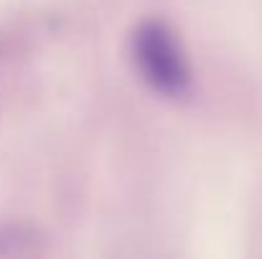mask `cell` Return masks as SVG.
<instances>
[{"mask_svg": "<svg viewBox=\"0 0 262 259\" xmlns=\"http://www.w3.org/2000/svg\"><path fill=\"white\" fill-rule=\"evenodd\" d=\"M133 61L143 82L158 94L183 97L191 86L188 59L163 20H143L130 38Z\"/></svg>", "mask_w": 262, "mask_h": 259, "instance_id": "6da1fadb", "label": "cell"}]
</instances>
